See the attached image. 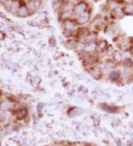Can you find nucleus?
I'll use <instances>...</instances> for the list:
<instances>
[{
	"mask_svg": "<svg viewBox=\"0 0 133 146\" xmlns=\"http://www.w3.org/2000/svg\"><path fill=\"white\" fill-rule=\"evenodd\" d=\"M118 5V4L117 3V2L113 1V0H111V1H109L108 2V7L112 10H115V8H117Z\"/></svg>",
	"mask_w": 133,
	"mask_h": 146,
	"instance_id": "b1692460",
	"label": "nucleus"
},
{
	"mask_svg": "<svg viewBox=\"0 0 133 146\" xmlns=\"http://www.w3.org/2000/svg\"><path fill=\"white\" fill-rule=\"evenodd\" d=\"M72 1H73V2H74V1H77V0H72Z\"/></svg>",
	"mask_w": 133,
	"mask_h": 146,
	"instance_id": "c756f323",
	"label": "nucleus"
},
{
	"mask_svg": "<svg viewBox=\"0 0 133 146\" xmlns=\"http://www.w3.org/2000/svg\"><path fill=\"white\" fill-rule=\"evenodd\" d=\"M88 34V30L85 27H80L77 30V36L80 39H84Z\"/></svg>",
	"mask_w": 133,
	"mask_h": 146,
	"instance_id": "1a4fd4ad",
	"label": "nucleus"
},
{
	"mask_svg": "<svg viewBox=\"0 0 133 146\" xmlns=\"http://www.w3.org/2000/svg\"><path fill=\"white\" fill-rule=\"evenodd\" d=\"M28 13H29V11H28V9L27 7L25 6H22L19 11H18V14H19V16L22 17V18H25V17H27L28 16Z\"/></svg>",
	"mask_w": 133,
	"mask_h": 146,
	"instance_id": "9d476101",
	"label": "nucleus"
},
{
	"mask_svg": "<svg viewBox=\"0 0 133 146\" xmlns=\"http://www.w3.org/2000/svg\"><path fill=\"white\" fill-rule=\"evenodd\" d=\"M85 146H90V145H85Z\"/></svg>",
	"mask_w": 133,
	"mask_h": 146,
	"instance_id": "7c9ffc66",
	"label": "nucleus"
},
{
	"mask_svg": "<svg viewBox=\"0 0 133 146\" xmlns=\"http://www.w3.org/2000/svg\"><path fill=\"white\" fill-rule=\"evenodd\" d=\"M112 56V58H113V61L115 64H120L123 61L122 53L118 50H115V52L113 53Z\"/></svg>",
	"mask_w": 133,
	"mask_h": 146,
	"instance_id": "20e7f679",
	"label": "nucleus"
},
{
	"mask_svg": "<svg viewBox=\"0 0 133 146\" xmlns=\"http://www.w3.org/2000/svg\"><path fill=\"white\" fill-rule=\"evenodd\" d=\"M131 76V72L130 69H125L122 73H120V78L122 80H128Z\"/></svg>",
	"mask_w": 133,
	"mask_h": 146,
	"instance_id": "dca6fc26",
	"label": "nucleus"
},
{
	"mask_svg": "<svg viewBox=\"0 0 133 146\" xmlns=\"http://www.w3.org/2000/svg\"><path fill=\"white\" fill-rule=\"evenodd\" d=\"M122 64L123 66V67L126 69H130L132 68L133 66V62L132 58H126L123 59V61H122Z\"/></svg>",
	"mask_w": 133,
	"mask_h": 146,
	"instance_id": "9b49d317",
	"label": "nucleus"
},
{
	"mask_svg": "<svg viewBox=\"0 0 133 146\" xmlns=\"http://www.w3.org/2000/svg\"><path fill=\"white\" fill-rule=\"evenodd\" d=\"M59 1H62V0H59Z\"/></svg>",
	"mask_w": 133,
	"mask_h": 146,
	"instance_id": "473e14b6",
	"label": "nucleus"
},
{
	"mask_svg": "<svg viewBox=\"0 0 133 146\" xmlns=\"http://www.w3.org/2000/svg\"><path fill=\"white\" fill-rule=\"evenodd\" d=\"M67 45L70 48H73V49H75V47H76V44L78 43V41H76L74 39H70V40H68L67 41Z\"/></svg>",
	"mask_w": 133,
	"mask_h": 146,
	"instance_id": "5701e85b",
	"label": "nucleus"
},
{
	"mask_svg": "<svg viewBox=\"0 0 133 146\" xmlns=\"http://www.w3.org/2000/svg\"><path fill=\"white\" fill-rule=\"evenodd\" d=\"M33 9L35 11H39L42 6V0H34L33 2Z\"/></svg>",
	"mask_w": 133,
	"mask_h": 146,
	"instance_id": "f3484780",
	"label": "nucleus"
},
{
	"mask_svg": "<svg viewBox=\"0 0 133 146\" xmlns=\"http://www.w3.org/2000/svg\"><path fill=\"white\" fill-rule=\"evenodd\" d=\"M114 12H115V15L118 17H121L123 15V11L118 7L114 10Z\"/></svg>",
	"mask_w": 133,
	"mask_h": 146,
	"instance_id": "a878e982",
	"label": "nucleus"
},
{
	"mask_svg": "<svg viewBox=\"0 0 133 146\" xmlns=\"http://www.w3.org/2000/svg\"><path fill=\"white\" fill-rule=\"evenodd\" d=\"M11 11L12 13H16L18 12L19 9V2L18 1H14L11 3Z\"/></svg>",
	"mask_w": 133,
	"mask_h": 146,
	"instance_id": "2eb2a0df",
	"label": "nucleus"
},
{
	"mask_svg": "<svg viewBox=\"0 0 133 146\" xmlns=\"http://www.w3.org/2000/svg\"><path fill=\"white\" fill-rule=\"evenodd\" d=\"M96 47H97V44H95V41L86 43L84 51L87 53H93L96 50Z\"/></svg>",
	"mask_w": 133,
	"mask_h": 146,
	"instance_id": "423d86ee",
	"label": "nucleus"
},
{
	"mask_svg": "<svg viewBox=\"0 0 133 146\" xmlns=\"http://www.w3.org/2000/svg\"><path fill=\"white\" fill-rule=\"evenodd\" d=\"M85 45H86V43H84V42H78L77 44H76V47H75V50H76L77 51H78L79 53H81V52H82V51L84 50Z\"/></svg>",
	"mask_w": 133,
	"mask_h": 146,
	"instance_id": "6ab92c4d",
	"label": "nucleus"
},
{
	"mask_svg": "<svg viewBox=\"0 0 133 146\" xmlns=\"http://www.w3.org/2000/svg\"><path fill=\"white\" fill-rule=\"evenodd\" d=\"M122 55H123V58L126 59V58H131V56L132 55L130 50H125L123 51V53H122Z\"/></svg>",
	"mask_w": 133,
	"mask_h": 146,
	"instance_id": "393cba45",
	"label": "nucleus"
},
{
	"mask_svg": "<svg viewBox=\"0 0 133 146\" xmlns=\"http://www.w3.org/2000/svg\"><path fill=\"white\" fill-rule=\"evenodd\" d=\"M61 7H62V1H59V0H56V1L53 2V9L55 11L61 9Z\"/></svg>",
	"mask_w": 133,
	"mask_h": 146,
	"instance_id": "412c9836",
	"label": "nucleus"
},
{
	"mask_svg": "<svg viewBox=\"0 0 133 146\" xmlns=\"http://www.w3.org/2000/svg\"><path fill=\"white\" fill-rule=\"evenodd\" d=\"M63 35L65 38H70L73 35V31L72 30H64L63 31Z\"/></svg>",
	"mask_w": 133,
	"mask_h": 146,
	"instance_id": "bb28decb",
	"label": "nucleus"
},
{
	"mask_svg": "<svg viewBox=\"0 0 133 146\" xmlns=\"http://www.w3.org/2000/svg\"><path fill=\"white\" fill-rule=\"evenodd\" d=\"M90 74L92 75V77L96 80H99L101 79V78L102 77V70L98 68V67H96V68H92L91 70H90Z\"/></svg>",
	"mask_w": 133,
	"mask_h": 146,
	"instance_id": "7ed1b4c3",
	"label": "nucleus"
},
{
	"mask_svg": "<svg viewBox=\"0 0 133 146\" xmlns=\"http://www.w3.org/2000/svg\"><path fill=\"white\" fill-rule=\"evenodd\" d=\"M109 78L112 81H117L120 78V72L118 70H112L109 75Z\"/></svg>",
	"mask_w": 133,
	"mask_h": 146,
	"instance_id": "39448f33",
	"label": "nucleus"
},
{
	"mask_svg": "<svg viewBox=\"0 0 133 146\" xmlns=\"http://www.w3.org/2000/svg\"><path fill=\"white\" fill-rule=\"evenodd\" d=\"M108 47V44L107 41L105 40H101L98 42V44H97V47H96V50H98V52H102V51H105V50L106 49V47Z\"/></svg>",
	"mask_w": 133,
	"mask_h": 146,
	"instance_id": "6e6552de",
	"label": "nucleus"
},
{
	"mask_svg": "<svg viewBox=\"0 0 133 146\" xmlns=\"http://www.w3.org/2000/svg\"><path fill=\"white\" fill-rule=\"evenodd\" d=\"M73 16V11H62L60 15V19L62 21H66L70 19Z\"/></svg>",
	"mask_w": 133,
	"mask_h": 146,
	"instance_id": "f8f14e48",
	"label": "nucleus"
},
{
	"mask_svg": "<svg viewBox=\"0 0 133 146\" xmlns=\"http://www.w3.org/2000/svg\"><path fill=\"white\" fill-rule=\"evenodd\" d=\"M11 106H12V104L8 100H4L1 103V105H0V108H1V109L2 111H8V110H9L11 108Z\"/></svg>",
	"mask_w": 133,
	"mask_h": 146,
	"instance_id": "4468645a",
	"label": "nucleus"
},
{
	"mask_svg": "<svg viewBox=\"0 0 133 146\" xmlns=\"http://www.w3.org/2000/svg\"><path fill=\"white\" fill-rule=\"evenodd\" d=\"M89 20V13L87 11L79 15L77 19V22L79 25H84L87 23Z\"/></svg>",
	"mask_w": 133,
	"mask_h": 146,
	"instance_id": "f03ea898",
	"label": "nucleus"
},
{
	"mask_svg": "<svg viewBox=\"0 0 133 146\" xmlns=\"http://www.w3.org/2000/svg\"><path fill=\"white\" fill-rule=\"evenodd\" d=\"M5 1H6V0H0V2H5Z\"/></svg>",
	"mask_w": 133,
	"mask_h": 146,
	"instance_id": "c85d7f7f",
	"label": "nucleus"
},
{
	"mask_svg": "<svg viewBox=\"0 0 133 146\" xmlns=\"http://www.w3.org/2000/svg\"><path fill=\"white\" fill-rule=\"evenodd\" d=\"M28 114V111L26 109H22L19 111V112L18 113V115H17V118L19 119H23L26 117Z\"/></svg>",
	"mask_w": 133,
	"mask_h": 146,
	"instance_id": "a211bd4d",
	"label": "nucleus"
},
{
	"mask_svg": "<svg viewBox=\"0 0 133 146\" xmlns=\"http://www.w3.org/2000/svg\"><path fill=\"white\" fill-rule=\"evenodd\" d=\"M87 5L85 2H79L74 8V13L76 16H78L81 13H83L84 12H85L86 10H87Z\"/></svg>",
	"mask_w": 133,
	"mask_h": 146,
	"instance_id": "f257e3e1",
	"label": "nucleus"
},
{
	"mask_svg": "<svg viewBox=\"0 0 133 146\" xmlns=\"http://www.w3.org/2000/svg\"><path fill=\"white\" fill-rule=\"evenodd\" d=\"M97 61H98V58L95 55H89L85 60L86 64H88V65H90V66L97 63Z\"/></svg>",
	"mask_w": 133,
	"mask_h": 146,
	"instance_id": "ddd939ff",
	"label": "nucleus"
},
{
	"mask_svg": "<svg viewBox=\"0 0 133 146\" xmlns=\"http://www.w3.org/2000/svg\"><path fill=\"white\" fill-rule=\"evenodd\" d=\"M75 25H76L75 23L70 19H68V20H66L64 22V26L65 30H73L75 27Z\"/></svg>",
	"mask_w": 133,
	"mask_h": 146,
	"instance_id": "0eeeda50",
	"label": "nucleus"
},
{
	"mask_svg": "<svg viewBox=\"0 0 133 146\" xmlns=\"http://www.w3.org/2000/svg\"><path fill=\"white\" fill-rule=\"evenodd\" d=\"M132 62H133V58H132Z\"/></svg>",
	"mask_w": 133,
	"mask_h": 146,
	"instance_id": "2f4dec72",
	"label": "nucleus"
},
{
	"mask_svg": "<svg viewBox=\"0 0 133 146\" xmlns=\"http://www.w3.org/2000/svg\"><path fill=\"white\" fill-rule=\"evenodd\" d=\"M114 52H115V50L112 47V46H111V45L108 46L106 47V49L105 50V53H106V55L107 56H112Z\"/></svg>",
	"mask_w": 133,
	"mask_h": 146,
	"instance_id": "4be33fe9",
	"label": "nucleus"
},
{
	"mask_svg": "<svg viewBox=\"0 0 133 146\" xmlns=\"http://www.w3.org/2000/svg\"><path fill=\"white\" fill-rule=\"evenodd\" d=\"M123 1H124L126 3H127L128 5H131V4L133 2V0H123Z\"/></svg>",
	"mask_w": 133,
	"mask_h": 146,
	"instance_id": "cd10ccee",
	"label": "nucleus"
},
{
	"mask_svg": "<svg viewBox=\"0 0 133 146\" xmlns=\"http://www.w3.org/2000/svg\"><path fill=\"white\" fill-rule=\"evenodd\" d=\"M123 12L126 14H128V15L133 14V6L132 5H127L125 7V8L123 10Z\"/></svg>",
	"mask_w": 133,
	"mask_h": 146,
	"instance_id": "aec40b11",
	"label": "nucleus"
}]
</instances>
